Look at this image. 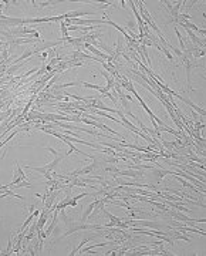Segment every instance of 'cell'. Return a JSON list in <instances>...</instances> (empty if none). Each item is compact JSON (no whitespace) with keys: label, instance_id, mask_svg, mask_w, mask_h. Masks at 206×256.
<instances>
[{"label":"cell","instance_id":"obj_3","mask_svg":"<svg viewBox=\"0 0 206 256\" xmlns=\"http://www.w3.org/2000/svg\"><path fill=\"white\" fill-rule=\"evenodd\" d=\"M33 54H34V51H33V50H29V51H27V53H24V54H23V56H20V57L17 58V60H13V61H12V64L17 63V61H23V60H24V58H29V57H32Z\"/></svg>","mask_w":206,"mask_h":256},{"label":"cell","instance_id":"obj_1","mask_svg":"<svg viewBox=\"0 0 206 256\" xmlns=\"http://www.w3.org/2000/svg\"><path fill=\"white\" fill-rule=\"evenodd\" d=\"M94 238H95V236H92V238H85V239H84L83 242H81V243H80V245H78V246H77V248H76V249H73V250H71V253H70V255H76V253H77L78 250H80V249H81V248H83V246H84V245H85V243H87V242H90V241H92Z\"/></svg>","mask_w":206,"mask_h":256},{"label":"cell","instance_id":"obj_2","mask_svg":"<svg viewBox=\"0 0 206 256\" xmlns=\"http://www.w3.org/2000/svg\"><path fill=\"white\" fill-rule=\"evenodd\" d=\"M98 202H100V201H95V202H92V204H91L90 206H88V209H87V211L84 212V215H83V221H85V219H87V216H88V215H90L91 212H92V209H94V208H95L97 205H98Z\"/></svg>","mask_w":206,"mask_h":256},{"label":"cell","instance_id":"obj_4","mask_svg":"<svg viewBox=\"0 0 206 256\" xmlns=\"http://www.w3.org/2000/svg\"><path fill=\"white\" fill-rule=\"evenodd\" d=\"M33 218H34V213H32L30 216L27 218V221H26V222H24V224H23V226H21V230H26V228H27V226H29V224L32 222V219H33ZM21 230H20V232H21Z\"/></svg>","mask_w":206,"mask_h":256},{"label":"cell","instance_id":"obj_5","mask_svg":"<svg viewBox=\"0 0 206 256\" xmlns=\"http://www.w3.org/2000/svg\"><path fill=\"white\" fill-rule=\"evenodd\" d=\"M34 71H37V68H33V70L27 71L26 74H24V76H23V78H26V77H29V76H30V74H32V73H34Z\"/></svg>","mask_w":206,"mask_h":256}]
</instances>
